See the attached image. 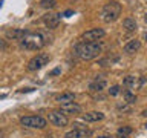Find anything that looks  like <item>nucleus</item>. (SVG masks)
Returning <instances> with one entry per match:
<instances>
[{
  "label": "nucleus",
  "mask_w": 147,
  "mask_h": 138,
  "mask_svg": "<svg viewBox=\"0 0 147 138\" xmlns=\"http://www.w3.org/2000/svg\"><path fill=\"white\" fill-rule=\"evenodd\" d=\"M25 34H26L25 29H8L6 31V37L12 40H22Z\"/></svg>",
  "instance_id": "nucleus-15"
},
{
  "label": "nucleus",
  "mask_w": 147,
  "mask_h": 138,
  "mask_svg": "<svg viewBox=\"0 0 147 138\" xmlns=\"http://www.w3.org/2000/svg\"><path fill=\"white\" fill-rule=\"evenodd\" d=\"M119 92H121V87H119L118 85H115V86H112L109 89V95H112V97H117Z\"/></svg>",
  "instance_id": "nucleus-21"
},
{
  "label": "nucleus",
  "mask_w": 147,
  "mask_h": 138,
  "mask_svg": "<svg viewBox=\"0 0 147 138\" xmlns=\"http://www.w3.org/2000/svg\"><path fill=\"white\" fill-rule=\"evenodd\" d=\"M60 72H61V69H60V68H57V69H54V71L51 72V75H57V74H60Z\"/></svg>",
  "instance_id": "nucleus-22"
},
{
  "label": "nucleus",
  "mask_w": 147,
  "mask_h": 138,
  "mask_svg": "<svg viewBox=\"0 0 147 138\" xmlns=\"http://www.w3.org/2000/svg\"><path fill=\"white\" fill-rule=\"evenodd\" d=\"M140 48H141V41L133 39V40L126 43V46H124V52L126 54H135L136 51H140Z\"/></svg>",
  "instance_id": "nucleus-13"
},
{
  "label": "nucleus",
  "mask_w": 147,
  "mask_h": 138,
  "mask_svg": "<svg viewBox=\"0 0 147 138\" xmlns=\"http://www.w3.org/2000/svg\"><path fill=\"white\" fill-rule=\"evenodd\" d=\"M121 11H123L121 3H118L117 0H110V2H107L103 6V9H101V18H103V22H106V23H112V22L119 18Z\"/></svg>",
  "instance_id": "nucleus-3"
},
{
  "label": "nucleus",
  "mask_w": 147,
  "mask_h": 138,
  "mask_svg": "<svg viewBox=\"0 0 147 138\" xmlns=\"http://www.w3.org/2000/svg\"><path fill=\"white\" fill-rule=\"evenodd\" d=\"M6 48V41L5 40H0V49H5Z\"/></svg>",
  "instance_id": "nucleus-23"
},
{
  "label": "nucleus",
  "mask_w": 147,
  "mask_h": 138,
  "mask_svg": "<svg viewBox=\"0 0 147 138\" xmlns=\"http://www.w3.org/2000/svg\"><path fill=\"white\" fill-rule=\"evenodd\" d=\"M72 131H69L66 135H64V138H89L92 135V131L90 129H87V126H83V124H74Z\"/></svg>",
  "instance_id": "nucleus-6"
},
{
  "label": "nucleus",
  "mask_w": 147,
  "mask_h": 138,
  "mask_svg": "<svg viewBox=\"0 0 147 138\" xmlns=\"http://www.w3.org/2000/svg\"><path fill=\"white\" fill-rule=\"evenodd\" d=\"M60 110L64 114V115H77L81 112V106L75 103V101H72V103H66V104H61V108Z\"/></svg>",
  "instance_id": "nucleus-11"
},
{
  "label": "nucleus",
  "mask_w": 147,
  "mask_h": 138,
  "mask_svg": "<svg viewBox=\"0 0 147 138\" xmlns=\"http://www.w3.org/2000/svg\"><path fill=\"white\" fill-rule=\"evenodd\" d=\"M132 133V127L130 126H121L117 131V137L118 138H127Z\"/></svg>",
  "instance_id": "nucleus-17"
},
{
  "label": "nucleus",
  "mask_w": 147,
  "mask_h": 138,
  "mask_svg": "<svg viewBox=\"0 0 147 138\" xmlns=\"http://www.w3.org/2000/svg\"><path fill=\"white\" fill-rule=\"evenodd\" d=\"M142 115H144V117H147V109L144 110V112H142Z\"/></svg>",
  "instance_id": "nucleus-26"
},
{
  "label": "nucleus",
  "mask_w": 147,
  "mask_h": 138,
  "mask_svg": "<svg viewBox=\"0 0 147 138\" xmlns=\"http://www.w3.org/2000/svg\"><path fill=\"white\" fill-rule=\"evenodd\" d=\"M98 138H113V137H110V135H103V137H98Z\"/></svg>",
  "instance_id": "nucleus-25"
},
{
  "label": "nucleus",
  "mask_w": 147,
  "mask_h": 138,
  "mask_svg": "<svg viewBox=\"0 0 147 138\" xmlns=\"http://www.w3.org/2000/svg\"><path fill=\"white\" fill-rule=\"evenodd\" d=\"M20 123H22V126L29 127V129H45L46 124H48V121L43 117H40V115H26V117H22Z\"/></svg>",
  "instance_id": "nucleus-4"
},
{
  "label": "nucleus",
  "mask_w": 147,
  "mask_h": 138,
  "mask_svg": "<svg viewBox=\"0 0 147 138\" xmlns=\"http://www.w3.org/2000/svg\"><path fill=\"white\" fill-rule=\"evenodd\" d=\"M104 35H106L104 29H101V28H94V29L86 31L84 34L81 35V41H98L100 39H103Z\"/></svg>",
  "instance_id": "nucleus-8"
},
{
  "label": "nucleus",
  "mask_w": 147,
  "mask_h": 138,
  "mask_svg": "<svg viewBox=\"0 0 147 138\" xmlns=\"http://www.w3.org/2000/svg\"><path fill=\"white\" fill-rule=\"evenodd\" d=\"M124 101H126L127 104H133V103L136 101V95L133 94L132 91L126 89V91H124Z\"/></svg>",
  "instance_id": "nucleus-18"
},
{
  "label": "nucleus",
  "mask_w": 147,
  "mask_h": 138,
  "mask_svg": "<svg viewBox=\"0 0 147 138\" xmlns=\"http://www.w3.org/2000/svg\"><path fill=\"white\" fill-rule=\"evenodd\" d=\"M103 45L100 41H80L74 46V54L77 55L80 60H94L100 55Z\"/></svg>",
  "instance_id": "nucleus-1"
},
{
  "label": "nucleus",
  "mask_w": 147,
  "mask_h": 138,
  "mask_svg": "<svg viewBox=\"0 0 147 138\" xmlns=\"http://www.w3.org/2000/svg\"><path fill=\"white\" fill-rule=\"evenodd\" d=\"M123 28L127 32H135L138 29V25H136V22L133 20V18L127 17V18H124V20H123Z\"/></svg>",
  "instance_id": "nucleus-16"
},
{
  "label": "nucleus",
  "mask_w": 147,
  "mask_h": 138,
  "mask_svg": "<svg viewBox=\"0 0 147 138\" xmlns=\"http://www.w3.org/2000/svg\"><path fill=\"white\" fill-rule=\"evenodd\" d=\"M40 6L45 9H52L57 6V2L55 0H40Z\"/></svg>",
  "instance_id": "nucleus-19"
},
{
  "label": "nucleus",
  "mask_w": 147,
  "mask_h": 138,
  "mask_svg": "<svg viewBox=\"0 0 147 138\" xmlns=\"http://www.w3.org/2000/svg\"><path fill=\"white\" fill-rule=\"evenodd\" d=\"M0 138H3V133L2 132H0Z\"/></svg>",
  "instance_id": "nucleus-29"
},
{
  "label": "nucleus",
  "mask_w": 147,
  "mask_h": 138,
  "mask_svg": "<svg viewBox=\"0 0 147 138\" xmlns=\"http://www.w3.org/2000/svg\"><path fill=\"white\" fill-rule=\"evenodd\" d=\"M58 101L60 104H66V103H72L74 100H75V94L74 92H63V94L57 95V98H55Z\"/></svg>",
  "instance_id": "nucleus-14"
},
{
  "label": "nucleus",
  "mask_w": 147,
  "mask_h": 138,
  "mask_svg": "<svg viewBox=\"0 0 147 138\" xmlns=\"http://www.w3.org/2000/svg\"><path fill=\"white\" fill-rule=\"evenodd\" d=\"M144 22H146V25H147V14L144 16Z\"/></svg>",
  "instance_id": "nucleus-27"
},
{
  "label": "nucleus",
  "mask_w": 147,
  "mask_h": 138,
  "mask_svg": "<svg viewBox=\"0 0 147 138\" xmlns=\"http://www.w3.org/2000/svg\"><path fill=\"white\" fill-rule=\"evenodd\" d=\"M144 40L147 41V32H146V34H144Z\"/></svg>",
  "instance_id": "nucleus-28"
},
{
  "label": "nucleus",
  "mask_w": 147,
  "mask_h": 138,
  "mask_svg": "<svg viewBox=\"0 0 147 138\" xmlns=\"http://www.w3.org/2000/svg\"><path fill=\"white\" fill-rule=\"evenodd\" d=\"M106 85H107V81H106L104 75H96L94 80L90 81L89 91H90V92H101V91L106 87Z\"/></svg>",
  "instance_id": "nucleus-9"
},
{
  "label": "nucleus",
  "mask_w": 147,
  "mask_h": 138,
  "mask_svg": "<svg viewBox=\"0 0 147 138\" xmlns=\"http://www.w3.org/2000/svg\"><path fill=\"white\" fill-rule=\"evenodd\" d=\"M135 83H136V77H133V75H127L126 78H124L123 85L126 86V87H135Z\"/></svg>",
  "instance_id": "nucleus-20"
},
{
  "label": "nucleus",
  "mask_w": 147,
  "mask_h": 138,
  "mask_svg": "<svg viewBox=\"0 0 147 138\" xmlns=\"http://www.w3.org/2000/svg\"><path fill=\"white\" fill-rule=\"evenodd\" d=\"M48 41H49L48 37H46L43 32L26 31V34L23 35V39L20 40V46L25 48V49H28V51H37V49L43 48Z\"/></svg>",
  "instance_id": "nucleus-2"
},
{
  "label": "nucleus",
  "mask_w": 147,
  "mask_h": 138,
  "mask_svg": "<svg viewBox=\"0 0 147 138\" xmlns=\"http://www.w3.org/2000/svg\"><path fill=\"white\" fill-rule=\"evenodd\" d=\"M60 17H61V14H52V12L46 14L43 17V22H45L46 28H48V29H55V28L60 25Z\"/></svg>",
  "instance_id": "nucleus-10"
},
{
  "label": "nucleus",
  "mask_w": 147,
  "mask_h": 138,
  "mask_svg": "<svg viewBox=\"0 0 147 138\" xmlns=\"http://www.w3.org/2000/svg\"><path fill=\"white\" fill-rule=\"evenodd\" d=\"M83 120L86 123H95V121H101L104 118V114L103 112H98V110H92V112H86L83 114Z\"/></svg>",
  "instance_id": "nucleus-12"
},
{
  "label": "nucleus",
  "mask_w": 147,
  "mask_h": 138,
  "mask_svg": "<svg viewBox=\"0 0 147 138\" xmlns=\"http://www.w3.org/2000/svg\"><path fill=\"white\" fill-rule=\"evenodd\" d=\"M69 16H72V11H66V12H64V17H69Z\"/></svg>",
  "instance_id": "nucleus-24"
},
{
  "label": "nucleus",
  "mask_w": 147,
  "mask_h": 138,
  "mask_svg": "<svg viewBox=\"0 0 147 138\" xmlns=\"http://www.w3.org/2000/svg\"><path fill=\"white\" fill-rule=\"evenodd\" d=\"M144 126H146V129H147V123H146V124H144Z\"/></svg>",
  "instance_id": "nucleus-30"
},
{
  "label": "nucleus",
  "mask_w": 147,
  "mask_h": 138,
  "mask_svg": "<svg viewBox=\"0 0 147 138\" xmlns=\"http://www.w3.org/2000/svg\"><path fill=\"white\" fill-rule=\"evenodd\" d=\"M49 60H51V55L49 54L40 52V54H37L35 57H32L29 62H28V66L26 68H28V71H31V72L38 71V69H41L45 64L49 63Z\"/></svg>",
  "instance_id": "nucleus-5"
},
{
  "label": "nucleus",
  "mask_w": 147,
  "mask_h": 138,
  "mask_svg": "<svg viewBox=\"0 0 147 138\" xmlns=\"http://www.w3.org/2000/svg\"><path fill=\"white\" fill-rule=\"evenodd\" d=\"M48 118H49V121L57 127H64V126H67V123H69L67 115H64L61 110H54V112H51L48 115Z\"/></svg>",
  "instance_id": "nucleus-7"
}]
</instances>
